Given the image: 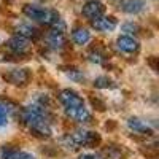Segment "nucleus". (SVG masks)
<instances>
[{
    "label": "nucleus",
    "instance_id": "nucleus-18",
    "mask_svg": "<svg viewBox=\"0 0 159 159\" xmlns=\"http://www.w3.org/2000/svg\"><path fill=\"white\" fill-rule=\"evenodd\" d=\"M89 59H91L92 62H96V64H103L105 61H107V57H105L102 52H99L97 49L91 52V54H89Z\"/></svg>",
    "mask_w": 159,
    "mask_h": 159
},
{
    "label": "nucleus",
    "instance_id": "nucleus-13",
    "mask_svg": "<svg viewBox=\"0 0 159 159\" xmlns=\"http://www.w3.org/2000/svg\"><path fill=\"white\" fill-rule=\"evenodd\" d=\"M15 30H16V35L24 37V38H27V40H30V38L35 40V38L40 37L38 29H35L34 25H30V24H18Z\"/></svg>",
    "mask_w": 159,
    "mask_h": 159
},
{
    "label": "nucleus",
    "instance_id": "nucleus-1",
    "mask_svg": "<svg viewBox=\"0 0 159 159\" xmlns=\"http://www.w3.org/2000/svg\"><path fill=\"white\" fill-rule=\"evenodd\" d=\"M22 121L24 124L30 129V132L35 137L40 139H48L51 137V126L48 121V115L46 110H43V107L38 105H32L22 110Z\"/></svg>",
    "mask_w": 159,
    "mask_h": 159
},
{
    "label": "nucleus",
    "instance_id": "nucleus-17",
    "mask_svg": "<svg viewBox=\"0 0 159 159\" xmlns=\"http://www.w3.org/2000/svg\"><path fill=\"white\" fill-rule=\"evenodd\" d=\"M115 86L116 84L113 83V80L108 76H97L94 80V88H97V89H111Z\"/></svg>",
    "mask_w": 159,
    "mask_h": 159
},
{
    "label": "nucleus",
    "instance_id": "nucleus-19",
    "mask_svg": "<svg viewBox=\"0 0 159 159\" xmlns=\"http://www.w3.org/2000/svg\"><path fill=\"white\" fill-rule=\"evenodd\" d=\"M139 30H140V27L134 22H127L123 25V32H127V34H139Z\"/></svg>",
    "mask_w": 159,
    "mask_h": 159
},
{
    "label": "nucleus",
    "instance_id": "nucleus-2",
    "mask_svg": "<svg viewBox=\"0 0 159 159\" xmlns=\"http://www.w3.org/2000/svg\"><path fill=\"white\" fill-rule=\"evenodd\" d=\"M102 142L100 135L97 132L91 130H76L73 134H69L64 139V143L72 150H80V148H96Z\"/></svg>",
    "mask_w": 159,
    "mask_h": 159
},
{
    "label": "nucleus",
    "instance_id": "nucleus-9",
    "mask_svg": "<svg viewBox=\"0 0 159 159\" xmlns=\"http://www.w3.org/2000/svg\"><path fill=\"white\" fill-rule=\"evenodd\" d=\"M116 48L121 51V52H126V54H134V52H139L140 51V43L134 37H129V35H121L118 40H116Z\"/></svg>",
    "mask_w": 159,
    "mask_h": 159
},
{
    "label": "nucleus",
    "instance_id": "nucleus-12",
    "mask_svg": "<svg viewBox=\"0 0 159 159\" xmlns=\"http://www.w3.org/2000/svg\"><path fill=\"white\" fill-rule=\"evenodd\" d=\"M127 127L130 130H134L135 134H142V135H153L154 134L153 129L147 123L140 121V119H137V118H130L129 121H127Z\"/></svg>",
    "mask_w": 159,
    "mask_h": 159
},
{
    "label": "nucleus",
    "instance_id": "nucleus-8",
    "mask_svg": "<svg viewBox=\"0 0 159 159\" xmlns=\"http://www.w3.org/2000/svg\"><path fill=\"white\" fill-rule=\"evenodd\" d=\"M65 113L70 119L80 123V124H88L92 121V115L89 113V110L84 107V105H80V107H69L65 108Z\"/></svg>",
    "mask_w": 159,
    "mask_h": 159
},
{
    "label": "nucleus",
    "instance_id": "nucleus-24",
    "mask_svg": "<svg viewBox=\"0 0 159 159\" xmlns=\"http://www.w3.org/2000/svg\"><path fill=\"white\" fill-rule=\"evenodd\" d=\"M156 61H157V59H156L154 56L150 59V65H151V69H153L154 72H157V64H156Z\"/></svg>",
    "mask_w": 159,
    "mask_h": 159
},
{
    "label": "nucleus",
    "instance_id": "nucleus-3",
    "mask_svg": "<svg viewBox=\"0 0 159 159\" xmlns=\"http://www.w3.org/2000/svg\"><path fill=\"white\" fill-rule=\"evenodd\" d=\"M22 13H24V15L27 16L29 19L38 21V22H42V24H45V25H51L56 19H59V15H57L56 11L42 8V7H38V5H30V3H27V5L22 7Z\"/></svg>",
    "mask_w": 159,
    "mask_h": 159
},
{
    "label": "nucleus",
    "instance_id": "nucleus-23",
    "mask_svg": "<svg viewBox=\"0 0 159 159\" xmlns=\"http://www.w3.org/2000/svg\"><path fill=\"white\" fill-rule=\"evenodd\" d=\"M80 159H102V157L96 154H83V156H80Z\"/></svg>",
    "mask_w": 159,
    "mask_h": 159
},
{
    "label": "nucleus",
    "instance_id": "nucleus-11",
    "mask_svg": "<svg viewBox=\"0 0 159 159\" xmlns=\"http://www.w3.org/2000/svg\"><path fill=\"white\" fill-rule=\"evenodd\" d=\"M116 5L121 11L129 13V15H139V13H142L145 10L143 0H118Z\"/></svg>",
    "mask_w": 159,
    "mask_h": 159
},
{
    "label": "nucleus",
    "instance_id": "nucleus-7",
    "mask_svg": "<svg viewBox=\"0 0 159 159\" xmlns=\"http://www.w3.org/2000/svg\"><path fill=\"white\" fill-rule=\"evenodd\" d=\"M7 49L16 56H25L29 51V42H27V38L15 35L7 42Z\"/></svg>",
    "mask_w": 159,
    "mask_h": 159
},
{
    "label": "nucleus",
    "instance_id": "nucleus-10",
    "mask_svg": "<svg viewBox=\"0 0 159 159\" xmlns=\"http://www.w3.org/2000/svg\"><path fill=\"white\" fill-rule=\"evenodd\" d=\"M116 24L118 22L113 16H103L102 15V16L91 21V27L96 29L97 32H111V30H115Z\"/></svg>",
    "mask_w": 159,
    "mask_h": 159
},
{
    "label": "nucleus",
    "instance_id": "nucleus-5",
    "mask_svg": "<svg viewBox=\"0 0 159 159\" xmlns=\"http://www.w3.org/2000/svg\"><path fill=\"white\" fill-rule=\"evenodd\" d=\"M103 13H105V5L102 2H99V0H88L81 7V15L89 21L102 16Z\"/></svg>",
    "mask_w": 159,
    "mask_h": 159
},
{
    "label": "nucleus",
    "instance_id": "nucleus-25",
    "mask_svg": "<svg viewBox=\"0 0 159 159\" xmlns=\"http://www.w3.org/2000/svg\"><path fill=\"white\" fill-rule=\"evenodd\" d=\"M3 2H7V3H11V2H13V0H3Z\"/></svg>",
    "mask_w": 159,
    "mask_h": 159
},
{
    "label": "nucleus",
    "instance_id": "nucleus-22",
    "mask_svg": "<svg viewBox=\"0 0 159 159\" xmlns=\"http://www.w3.org/2000/svg\"><path fill=\"white\" fill-rule=\"evenodd\" d=\"M7 124V110L3 105H0V127Z\"/></svg>",
    "mask_w": 159,
    "mask_h": 159
},
{
    "label": "nucleus",
    "instance_id": "nucleus-14",
    "mask_svg": "<svg viewBox=\"0 0 159 159\" xmlns=\"http://www.w3.org/2000/svg\"><path fill=\"white\" fill-rule=\"evenodd\" d=\"M46 42H48V46L52 48V49H61L65 46V37H64V32H56V30H51L46 37Z\"/></svg>",
    "mask_w": 159,
    "mask_h": 159
},
{
    "label": "nucleus",
    "instance_id": "nucleus-21",
    "mask_svg": "<svg viewBox=\"0 0 159 159\" xmlns=\"http://www.w3.org/2000/svg\"><path fill=\"white\" fill-rule=\"evenodd\" d=\"M91 103H92V107L97 108L99 111H103L105 108H107V105H105L102 100H99L97 97H91Z\"/></svg>",
    "mask_w": 159,
    "mask_h": 159
},
{
    "label": "nucleus",
    "instance_id": "nucleus-15",
    "mask_svg": "<svg viewBox=\"0 0 159 159\" xmlns=\"http://www.w3.org/2000/svg\"><path fill=\"white\" fill-rule=\"evenodd\" d=\"M72 40H73L75 45L83 46V45H86L89 40H91V34H89V30L84 29V27H76V29H73V32H72Z\"/></svg>",
    "mask_w": 159,
    "mask_h": 159
},
{
    "label": "nucleus",
    "instance_id": "nucleus-4",
    "mask_svg": "<svg viewBox=\"0 0 159 159\" xmlns=\"http://www.w3.org/2000/svg\"><path fill=\"white\" fill-rule=\"evenodd\" d=\"M30 78H32V73H30L29 69H13V70H10L3 75L5 81H8L10 84H15V86L29 84Z\"/></svg>",
    "mask_w": 159,
    "mask_h": 159
},
{
    "label": "nucleus",
    "instance_id": "nucleus-16",
    "mask_svg": "<svg viewBox=\"0 0 159 159\" xmlns=\"http://www.w3.org/2000/svg\"><path fill=\"white\" fill-rule=\"evenodd\" d=\"M2 159H35V156L30 154V153H25V151H18V150L5 148L2 151Z\"/></svg>",
    "mask_w": 159,
    "mask_h": 159
},
{
    "label": "nucleus",
    "instance_id": "nucleus-20",
    "mask_svg": "<svg viewBox=\"0 0 159 159\" xmlns=\"http://www.w3.org/2000/svg\"><path fill=\"white\" fill-rule=\"evenodd\" d=\"M67 75L73 80V81H83V80H84V75H83L81 72L75 70V69H72L70 72H67Z\"/></svg>",
    "mask_w": 159,
    "mask_h": 159
},
{
    "label": "nucleus",
    "instance_id": "nucleus-6",
    "mask_svg": "<svg viewBox=\"0 0 159 159\" xmlns=\"http://www.w3.org/2000/svg\"><path fill=\"white\" fill-rule=\"evenodd\" d=\"M59 102L64 105L65 108H69V107H80V105H84V100L83 97L78 94V92H75L73 89H62L59 92V96H57Z\"/></svg>",
    "mask_w": 159,
    "mask_h": 159
}]
</instances>
